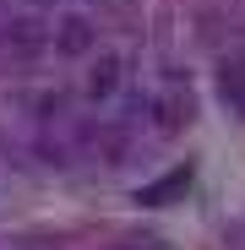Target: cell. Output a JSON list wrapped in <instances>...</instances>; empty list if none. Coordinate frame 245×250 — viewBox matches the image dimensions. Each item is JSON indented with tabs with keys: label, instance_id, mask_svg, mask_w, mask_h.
<instances>
[{
	"label": "cell",
	"instance_id": "obj_1",
	"mask_svg": "<svg viewBox=\"0 0 245 250\" xmlns=\"http://www.w3.org/2000/svg\"><path fill=\"white\" fill-rule=\"evenodd\" d=\"M120 82H126V60L120 55H98L93 71H88V98H114Z\"/></svg>",
	"mask_w": 245,
	"mask_h": 250
},
{
	"label": "cell",
	"instance_id": "obj_2",
	"mask_svg": "<svg viewBox=\"0 0 245 250\" xmlns=\"http://www.w3.org/2000/svg\"><path fill=\"white\" fill-rule=\"evenodd\" d=\"M55 49H60V55H82V49H93V22H82V17L60 22V33H55Z\"/></svg>",
	"mask_w": 245,
	"mask_h": 250
},
{
	"label": "cell",
	"instance_id": "obj_3",
	"mask_svg": "<svg viewBox=\"0 0 245 250\" xmlns=\"http://www.w3.org/2000/svg\"><path fill=\"white\" fill-rule=\"evenodd\" d=\"M223 98H234L245 109V60H229L223 65Z\"/></svg>",
	"mask_w": 245,
	"mask_h": 250
}]
</instances>
